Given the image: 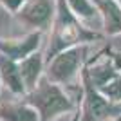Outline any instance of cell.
<instances>
[{"label":"cell","mask_w":121,"mask_h":121,"mask_svg":"<svg viewBox=\"0 0 121 121\" xmlns=\"http://www.w3.org/2000/svg\"><path fill=\"white\" fill-rule=\"evenodd\" d=\"M67 5L71 7V11L74 13L81 22H89L92 20L94 16H99V11H98L96 4L92 2V0H65Z\"/></svg>","instance_id":"obj_12"},{"label":"cell","mask_w":121,"mask_h":121,"mask_svg":"<svg viewBox=\"0 0 121 121\" xmlns=\"http://www.w3.org/2000/svg\"><path fill=\"white\" fill-rule=\"evenodd\" d=\"M87 72H89V78L92 80V83L96 85V89H101L108 81L117 78V65H116V61L112 63V60L107 58L105 61H101L98 65L87 67Z\"/></svg>","instance_id":"obj_11"},{"label":"cell","mask_w":121,"mask_h":121,"mask_svg":"<svg viewBox=\"0 0 121 121\" xmlns=\"http://www.w3.org/2000/svg\"><path fill=\"white\" fill-rule=\"evenodd\" d=\"M87 54H89V43H80V45H72L69 49L60 51L56 56L47 60L45 76L58 85L69 83L83 67Z\"/></svg>","instance_id":"obj_3"},{"label":"cell","mask_w":121,"mask_h":121,"mask_svg":"<svg viewBox=\"0 0 121 121\" xmlns=\"http://www.w3.org/2000/svg\"><path fill=\"white\" fill-rule=\"evenodd\" d=\"M56 16V0H27L16 18L33 31H47Z\"/></svg>","instance_id":"obj_5"},{"label":"cell","mask_w":121,"mask_h":121,"mask_svg":"<svg viewBox=\"0 0 121 121\" xmlns=\"http://www.w3.org/2000/svg\"><path fill=\"white\" fill-rule=\"evenodd\" d=\"M27 0H0V5L4 7L5 11H9L11 15H18V11L24 7V4Z\"/></svg>","instance_id":"obj_14"},{"label":"cell","mask_w":121,"mask_h":121,"mask_svg":"<svg viewBox=\"0 0 121 121\" xmlns=\"http://www.w3.org/2000/svg\"><path fill=\"white\" fill-rule=\"evenodd\" d=\"M114 61H116L117 69H121V58H119V56H114Z\"/></svg>","instance_id":"obj_15"},{"label":"cell","mask_w":121,"mask_h":121,"mask_svg":"<svg viewBox=\"0 0 121 121\" xmlns=\"http://www.w3.org/2000/svg\"><path fill=\"white\" fill-rule=\"evenodd\" d=\"M0 80L4 81L5 85H7V89L11 92H15V94H24L27 91L24 80H22L18 61L7 58L2 52H0Z\"/></svg>","instance_id":"obj_9"},{"label":"cell","mask_w":121,"mask_h":121,"mask_svg":"<svg viewBox=\"0 0 121 121\" xmlns=\"http://www.w3.org/2000/svg\"><path fill=\"white\" fill-rule=\"evenodd\" d=\"M42 43V31H31L24 38H0V52L15 61H22L24 58L31 56L38 51Z\"/></svg>","instance_id":"obj_6"},{"label":"cell","mask_w":121,"mask_h":121,"mask_svg":"<svg viewBox=\"0 0 121 121\" xmlns=\"http://www.w3.org/2000/svg\"><path fill=\"white\" fill-rule=\"evenodd\" d=\"M18 67H20V74L22 80L25 83V89L27 91H33L42 80V72H43V54L42 52H33L31 56L24 58L22 61H18Z\"/></svg>","instance_id":"obj_8"},{"label":"cell","mask_w":121,"mask_h":121,"mask_svg":"<svg viewBox=\"0 0 121 121\" xmlns=\"http://www.w3.org/2000/svg\"><path fill=\"white\" fill-rule=\"evenodd\" d=\"M116 2H117V4H119V5H121V0H116Z\"/></svg>","instance_id":"obj_16"},{"label":"cell","mask_w":121,"mask_h":121,"mask_svg":"<svg viewBox=\"0 0 121 121\" xmlns=\"http://www.w3.org/2000/svg\"><path fill=\"white\" fill-rule=\"evenodd\" d=\"M27 103L38 110L42 121H47L52 116L60 114V112H65V110L72 108L71 99L65 96V92L60 89V85L51 81L47 76L42 78L40 83L31 91L29 98H27Z\"/></svg>","instance_id":"obj_2"},{"label":"cell","mask_w":121,"mask_h":121,"mask_svg":"<svg viewBox=\"0 0 121 121\" xmlns=\"http://www.w3.org/2000/svg\"><path fill=\"white\" fill-rule=\"evenodd\" d=\"M101 15V24L108 36L121 35V5L116 0H92Z\"/></svg>","instance_id":"obj_7"},{"label":"cell","mask_w":121,"mask_h":121,"mask_svg":"<svg viewBox=\"0 0 121 121\" xmlns=\"http://www.w3.org/2000/svg\"><path fill=\"white\" fill-rule=\"evenodd\" d=\"M99 38L101 35L83 25V22L71 11L65 0H56V16L52 22L51 40L47 47V60H51L63 49L80 45V43H91Z\"/></svg>","instance_id":"obj_1"},{"label":"cell","mask_w":121,"mask_h":121,"mask_svg":"<svg viewBox=\"0 0 121 121\" xmlns=\"http://www.w3.org/2000/svg\"><path fill=\"white\" fill-rule=\"evenodd\" d=\"M83 85H85V105H83V119L81 121H103L105 117L121 112V107H117L114 101L107 99L96 85L89 78L87 69L83 71Z\"/></svg>","instance_id":"obj_4"},{"label":"cell","mask_w":121,"mask_h":121,"mask_svg":"<svg viewBox=\"0 0 121 121\" xmlns=\"http://www.w3.org/2000/svg\"><path fill=\"white\" fill-rule=\"evenodd\" d=\"M98 91H99L103 96H107L110 101L119 103V101H121V76L114 78L112 81H108L107 85H103L101 89H98Z\"/></svg>","instance_id":"obj_13"},{"label":"cell","mask_w":121,"mask_h":121,"mask_svg":"<svg viewBox=\"0 0 121 121\" xmlns=\"http://www.w3.org/2000/svg\"><path fill=\"white\" fill-rule=\"evenodd\" d=\"M0 117L4 121H42L35 107L27 105H0Z\"/></svg>","instance_id":"obj_10"}]
</instances>
